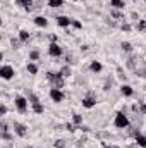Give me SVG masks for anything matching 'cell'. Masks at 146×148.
<instances>
[{
	"label": "cell",
	"mask_w": 146,
	"mask_h": 148,
	"mask_svg": "<svg viewBox=\"0 0 146 148\" xmlns=\"http://www.w3.org/2000/svg\"><path fill=\"white\" fill-rule=\"evenodd\" d=\"M113 124H115V127L124 129V127L129 126V119H127V115H126L124 112H117V114H115V121H113Z\"/></svg>",
	"instance_id": "1"
},
{
	"label": "cell",
	"mask_w": 146,
	"mask_h": 148,
	"mask_svg": "<svg viewBox=\"0 0 146 148\" xmlns=\"http://www.w3.org/2000/svg\"><path fill=\"white\" fill-rule=\"evenodd\" d=\"M46 77H48V81H52L53 83V88H62L64 86V77L59 74H53V73H48L46 74Z\"/></svg>",
	"instance_id": "2"
},
{
	"label": "cell",
	"mask_w": 146,
	"mask_h": 148,
	"mask_svg": "<svg viewBox=\"0 0 146 148\" xmlns=\"http://www.w3.org/2000/svg\"><path fill=\"white\" fill-rule=\"evenodd\" d=\"M29 102H31V105H33V112L35 114H43V105L40 103V100H38L36 95H29Z\"/></svg>",
	"instance_id": "3"
},
{
	"label": "cell",
	"mask_w": 146,
	"mask_h": 148,
	"mask_svg": "<svg viewBox=\"0 0 146 148\" xmlns=\"http://www.w3.org/2000/svg\"><path fill=\"white\" fill-rule=\"evenodd\" d=\"M16 107H17V110L21 114H24L28 110V100L24 97H16Z\"/></svg>",
	"instance_id": "4"
},
{
	"label": "cell",
	"mask_w": 146,
	"mask_h": 148,
	"mask_svg": "<svg viewBox=\"0 0 146 148\" xmlns=\"http://www.w3.org/2000/svg\"><path fill=\"white\" fill-rule=\"evenodd\" d=\"M50 98H52L53 102H57V103L62 102V100H64V93H62V90H60V88H52V90H50Z\"/></svg>",
	"instance_id": "5"
},
{
	"label": "cell",
	"mask_w": 146,
	"mask_h": 148,
	"mask_svg": "<svg viewBox=\"0 0 146 148\" xmlns=\"http://www.w3.org/2000/svg\"><path fill=\"white\" fill-rule=\"evenodd\" d=\"M0 76H2L3 79H10V77L14 76V67H12V66H2V67H0Z\"/></svg>",
	"instance_id": "6"
},
{
	"label": "cell",
	"mask_w": 146,
	"mask_h": 148,
	"mask_svg": "<svg viewBox=\"0 0 146 148\" xmlns=\"http://www.w3.org/2000/svg\"><path fill=\"white\" fill-rule=\"evenodd\" d=\"M95 105H96V98L93 95H88V97L83 98V107L84 109H93Z\"/></svg>",
	"instance_id": "7"
},
{
	"label": "cell",
	"mask_w": 146,
	"mask_h": 148,
	"mask_svg": "<svg viewBox=\"0 0 146 148\" xmlns=\"http://www.w3.org/2000/svg\"><path fill=\"white\" fill-rule=\"evenodd\" d=\"M48 53H50L52 57H60V55H62V48H60L57 43H50V47H48Z\"/></svg>",
	"instance_id": "8"
},
{
	"label": "cell",
	"mask_w": 146,
	"mask_h": 148,
	"mask_svg": "<svg viewBox=\"0 0 146 148\" xmlns=\"http://www.w3.org/2000/svg\"><path fill=\"white\" fill-rule=\"evenodd\" d=\"M57 24L62 26V28H67V26L72 24V19H69L67 16H59V17H57Z\"/></svg>",
	"instance_id": "9"
},
{
	"label": "cell",
	"mask_w": 146,
	"mask_h": 148,
	"mask_svg": "<svg viewBox=\"0 0 146 148\" xmlns=\"http://www.w3.org/2000/svg\"><path fill=\"white\" fill-rule=\"evenodd\" d=\"M14 131H16V134L21 136V138L26 136V126H23V124H19V122H14Z\"/></svg>",
	"instance_id": "10"
},
{
	"label": "cell",
	"mask_w": 146,
	"mask_h": 148,
	"mask_svg": "<svg viewBox=\"0 0 146 148\" xmlns=\"http://www.w3.org/2000/svg\"><path fill=\"white\" fill-rule=\"evenodd\" d=\"M134 136H136V143L141 148H146V136H143L139 131H134Z\"/></svg>",
	"instance_id": "11"
},
{
	"label": "cell",
	"mask_w": 146,
	"mask_h": 148,
	"mask_svg": "<svg viewBox=\"0 0 146 148\" xmlns=\"http://www.w3.org/2000/svg\"><path fill=\"white\" fill-rule=\"evenodd\" d=\"M35 24L40 26V28H46V26H48V21H46V17L38 16V17H35Z\"/></svg>",
	"instance_id": "12"
},
{
	"label": "cell",
	"mask_w": 146,
	"mask_h": 148,
	"mask_svg": "<svg viewBox=\"0 0 146 148\" xmlns=\"http://www.w3.org/2000/svg\"><path fill=\"white\" fill-rule=\"evenodd\" d=\"M120 91H122V95H124V97H131V95L134 93V90H132V88H131L129 84H122Z\"/></svg>",
	"instance_id": "13"
},
{
	"label": "cell",
	"mask_w": 146,
	"mask_h": 148,
	"mask_svg": "<svg viewBox=\"0 0 146 148\" xmlns=\"http://www.w3.org/2000/svg\"><path fill=\"white\" fill-rule=\"evenodd\" d=\"M89 67H91V71H93V73H100V71L103 69V66H102L100 62H96V60H95V62H91V66H89Z\"/></svg>",
	"instance_id": "14"
},
{
	"label": "cell",
	"mask_w": 146,
	"mask_h": 148,
	"mask_svg": "<svg viewBox=\"0 0 146 148\" xmlns=\"http://www.w3.org/2000/svg\"><path fill=\"white\" fill-rule=\"evenodd\" d=\"M110 5L115 9H124V0H110Z\"/></svg>",
	"instance_id": "15"
},
{
	"label": "cell",
	"mask_w": 146,
	"mask_h": 148,
	"mask_svg": "<svg viewBox=\"0 0 146 148\" xmlns=\"http://www.w3.org/2000/svg\"><path fill=\"white\" fill-rule=\"evenodd\" d=\"M17 3L21 5V7H24V9H31V3H33V0H17Z\"/></svg>",
	"instance_id": "16"
},
{
	"label": "cell",
	"mask_w": 146,
	"mask_h": 148,
	"mask_svg": "<svg viewBox=\"0 0 146 148\" xmlns=\"http://www.w3.org/2000/svg\"><path fill=\"white\" fill-rule=\"evenodd\" d=\"M48 5L50 7H60V5H64V0H48Z\"/></svg>",
	"instance_id": "17"
},
{
	"label": "cell",
	"mask_w": 146,
	"mask_h": 148,
	"mask_svg": "<svg viewBox=\"0 0 146 148\" xmlns=\"http://www.w3.org/2000/svg\"><path fill=\"white\" fill-rule=\"evenodd\" d=\"M19 40H21V41H26V40H29V33H28L26 29L19 31Z\"/></svg>",
	"instance_id": "18"
},
{
	"label": "cell",
	"mask_w": 146,
	"mask_h": 148,
	"mask_svg": "<svg viewBox=\"0 0 146 148\" xmlns=\"http://www.w3.org/2000/svg\"><path fill=\"white\" fill-rule=\"evenodd\" d=\"M122 50H126V52H132V45L129 43V41H122Z\"/></svg>",
	"instance_id": "19"
},
{
	"label": "cell",
	"mask_w": 146,
	"mask_h": 148,
	"mask_svg": "<svg viewBox=\"0 0 146 148\" xmlns=\"http://www.w3.org/2000/svg\"><path fill=\"white\" fill-rule=\"evenodd\" d=\"M72 121H74V124H81V122H83V115H81V114H74Z\"/></svg>",
	"instance_id": "20"
},
{
	"label": "cell",
	"mask_w": 146,
	"mask_h": 148,
	"mask_svg": "<svg viewBox=\"0 0 146 148\" xmlns=\"http://www.w3.org/2000/svg\"><path fill=\"white\" fill-rule=\"evenodd\" d=\"M28 71L31 74H36L38 73V66L36 64H28Z\"/></svg>",
	"instance_id": "21"
},
{
	"label": "cell",
	"mask_w": 146,
	"mask_h": 148,
	"mask_svg": "<svg viewBox=\"0 0 146 148\" xmlns=\"http://www.w3.org/2000/svg\"><path fill=\"white\" fill-rule=\"evenodd\" d=\"M29 59H31V60H38V59H40V52H38V50H33V52L29 53Z\"/></svg>",
	"instance_id": "22"
},
{
	"label": "cell",
	"mask_w": 146,
	"mask_h": 148,
	"mask_svg": "<svg viewBox=\"0 0 146 148\" xmlns=\"http://www.w3.org/2000/svg\"><path fill=\"white\" fill-rule=\"evenodd\" d=\"M69 74H71V67H64V69L60 71V76H62V77H67Z\"/></svg>",
	"instance_id": "23"
},
{
	"label": "cell",
	"mask_w": 146,
	"mask_h": 148,
	"mask_svg": "<svg viewBox=\"0 0 146 148\" xmlns=\"http://www.w3.org/2000/svg\"><path fill=\"white\" fill-rule=\"evenodd\" d=\"M138 29H139V31H145V29H146V21L141 19V21L138 23Z\"/></svg>",
	"instance_id": "24"
},
{
	"label": "cell",
	"mask_w": 146,
	"mask_h": 148,
	"mask_svg": "<svg viewBox=\"0 0 146 148\" xmlns=\"http://www.w3.org/2000/svg\"><path fill=\"white\" fill-rule=\"evenodd\" d=\"M65 147V141H64V140H57V141H55V148H64Z\"/></svg>",
	"instance_id": "25"
},
{
	"label": "cell",
	"mask_w": 146,
	"mask_h": 148,
	"mask_svg": "<svg viewBox=\"0 0 146 148\" xmlns=\"http://www.w3.org/2000/svg\"><path fill=\"white\" fill-rule=\"evenodd\" d=\"M72 26L76 28V29H81V26H83V24H81L79 21H74V19H72Z\"/></svg>",
	"instance_id": "26"
},
{
	"label": "cell",
	"mask_w": 146,
	"mask_h": 148,
	"mask_svg": "<svg viewBox=\"0 0 146 148\" xmlns=\"http://www.w3.org/2000/svg\"><path fill=\"white\" fill-rule=\"evenodd\" d=\"M5 114H7V107L2 103V105H0V115H5Z\"/></svg>",
	"instance_id": "27"
},
{
	"label": "cell",
	"mask_w": 146,
	"mask_h": 148,
	"mask_svg": "<svg viewBox=\"0 0 146 148\" xmlns=\"http://www.w3.org/2000/svg\"><path fill=\"white\" fill-rule=\"evenodd\" d=\"M2 133H9V126L5 122H2Z\"/></svg>",
	"instance_id": "28"
},
{
	"label": "cell",
	"mask_w": 146,
	"mask_h": 148,
	"mask_svg": "<svg viewBox=\"0 0 146 148\" xmlns=\"http://www.w3.org/2000/svg\"><path fill=\"white\" fill-rule=\"evenodd\" d=\"M2 138H3V140H10V134H9V133H2Z\"/></svg>",
	"instance_id": "29"
},
{
	"label": "cell",
	"mask_w": 146,
	"mask_h": 148,
	"mask_svg": "<svg viewBox=\"0 0 146 148\" xmlns=\"http://www.w3.org/2000/svg\"><path fill=\"white\" fill-rule=\"evenodd\" d=\"M122 29H124V31H129V29H131V26H129V24H122Z\"/></svg>",
	"instance_id": "30"
},
{
	"label": "cell",
	"mask_w": 146,
	"mask_h": 148,
	"mask_svg": "<svg viewBox=\"0 0 146 148\" xmlns=\"http://www.w3.org/2000/svg\"><path fill=\"white\" fill-rule=\"evenodd\" d=\"M141 112H143V114H146V103H141Z\"/></svg>",
	"instance_id": "31"
},
{
	"label": "cell",
	"mask_w": 146,
	"mask_h": 148,
	"mask_svg": "<svg viewBox=\"0 0 146 148\" xmlns=\"http://www.w3.org/2000/svg\"><path fill=\"white\" fill-rule=\"evenodd\" d=\"M67 129H69V131L72 133V131H74V126H72V124H67Z\"/></svg>",
	"instance_id": "32"
},
{
	"label": "cell",
	"mask_w": 146,
	"mask_h": 148,
	"mask_svg": "<svg viewBox=\"0 0 146 148\" xmlns=\"http://www.w3.org/2000/svg\"><path fill=\"white\" fill-rule=\"evenodd\" d=\"M103 148H119V147H115V145H107V147H103Z\"/></svg>",
	"instance_id": "33"
}]
</instances>
